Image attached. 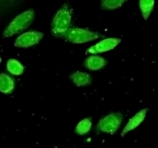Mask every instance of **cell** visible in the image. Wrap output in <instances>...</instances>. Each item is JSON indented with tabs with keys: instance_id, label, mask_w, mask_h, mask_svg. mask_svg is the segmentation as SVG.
Returning a JSON list of instances; mask_svg holds the SVG:
<instances>
[{
	"instance_id": "5bb4252c",
	"label": "cell",
	"mask_w": 158,
	"mask_h": 148,
	"mask_svg": "<svg viewBox=\"0 0 158 148\" xmlns=\"http://www.w3.org/2000/svg\"><path fill=\"white\" fill-rule=\"evenodd\" d=\"M125 1H113V0H103L101 2V8L104 10H112L120 7Z\"/></svg>"
},
{
	"instance_id": "6da1fadb",
	"label": "cell",
	"mask_w": 158,
	"mask_h": 148,
	"mask_svg": "<svg viewBox=\"0 0 158 148\" xmlns=\"http://www.w3.org/2000/svg\"><path fill=\"white\" fill-rule=\"evenodd\" d=\"M72 16V11L69 6L64 4L56 14L52 22V31L54 36L63 37L70 28Z\"/></svg>"
},
{
	"instance_id": "9c48e42d",
	"label": "cell",
	"mask_w": 158,
	"mask_h": 148,
	"mask_svg": "<svg viewBox=\"0 0 158 148\" xmlns=\"http://www.w3.org/2000/svg\"><path fill=\"white\" fill-rule=\"evenodd\" d=\"M70 79L78 87L85 86L91 84L92 77L90 74L85 72L77 71L71 74Z\"/></svg>"
},
{
	"instance_id": "5b68a950",
	"label": "cell",
	"mask_w": 158,
	"mask_h": 148,
	"mask_svg": "<svg viewBox=\"0 0 158 148\" xmlns=\"http://www.w3.org/2000/svg\"><path fill=\"white\" fill-rule=\"evenodd\" d=\"M44 34L37 31H29L23 33L16 40L15 45L17 47L27 48L40 42Z\"/></svg>"
},
{
	"instance_id": "30bf717a",
	"label": "cell",
	"mask_w": 158,
	"mask_h": 148,
	"mask_svg": "<svg viewBox=\"0 0 158 148\" xmlns=\"http://www.w3.org/2000/svg\"><path fill=\"white\" fill-rule=\"evenodd\" d=\"M15 87L14 80L5 74H0V91L5 94L12 93Z\"/></svg>"
},
{
	"instance_id": "4fadbf2b",
	"label": "cell",
	"mask_w": 158,
	"mask_h": 148,
	"mask_svg": "<svg viewBox=\"0 0 158 148\" xmlns=\"http://www.w3.org/2000/svg\"><path fill=\"white\" fill-rule=\"evenodd\" d=\"M7 69L11 74L18 75L21 74L24 71V67L22 64L16 59H11L7 62Z\"/></svg>"
},
{
	"instance_id": "7a4b0ae2",
	"label": "cell",
	"mask_w": 158,
	"mask_h": 148,
	"mask_svg": "<svg viewBox=\"0 0 158 148\" xmlns=\"http://www.w3.org/2000/svg\"><path fill=\"white\" fill-rule=\"evenodd\" d=\"M34 15L33 9H31L17 16L5 30L3 36L10 37L27 29L33 21Z\"/></svg>"
},
{
	"instance_id": "277c9868",
	"label": "cell",
	"mask_w": 158,
	"mask_h": 148,
	"mask_svg": "<svg viewBox=\"0 0 158 148\" xmlns=\"http://www.w3.org/2000/svg\"><path fill=\"white\" fill-rule=\"evenodd\" d=\"M123 120V116L120 112L110 113L100 120L97 125V130L113 134L118 129Z\"/></svg>"
},
{
	"instance_id": "7c38bea8",
	"label": "cell",
	"mask_w": 158,
	"mask_h": 148,
	"mask_svg": "<svg viewBox=\"0 0 158 148\" xmlns=\"http://www.w3.org/2000/svg\"><path fill=\"white\" fill-rule=\"evenodd\" d=\"M92 125V117L84 119L79 123L76 127L75 132L80 135H83L90 131Z\"/></svg>"
},
{
	"instance_id": "8992f818",
	"label": "cell",
	"mask_w": 158,
	"mask_h": 148,
	"mask_svg": "<svg viewBox=\"0 0 158 148\" xmlns=\"http://www.w3.org/2000/svg\"><path fill=\"white\" fill-rule=\"evenodd\" d=\"M121 42V40L120 39L107 38L88 48L86 53L96 54L108 52L115 48Z\"/></svg>"
},
{
	"instance_id": "3957f363",
	"label": "cell",
	"mask_w": 158,
	"mask_h": 148,
	"mask_svg": "<svg viewBox=\"0 0 158 148\" xmlns=\"http://www.w3.org/2000/svg\"><path fill=\"white\" fill-rule=\"evenodd\" d=\"M104 37V35L98 32L80 28H70L63 36L70 42L78 44L85 43Z\"/></svg>"
},
{
	"instance_id": "52a82bcc",
	"label": "cell",
	"mask_w": 158,
	"mask_h": 148,
	"mask_svg": "<svg viewBox=\"0 0 158 148\" xmlns=\"http://www.w3.org/2000/svg\"><path fill=\"white\" fill-rule=\"evenodd\" d=\"M148 108L144 109L136 113L132 118L129 120L127 124L121 133V136L123 137L127 133L137 127L145 118Z\"/></svg>"
},
{
	"instance_id": "8fae6325",
	"label": "cell",
	"mask_w": 158,
	"mask_h": 148,
	"mask_svg": "<svg viewBox=\"0 0 158 148\" xmlns=\"http://www.w3.org/2000/svg\"><path fill=\"white\" fill-rule=\"evenodd\" d=\"M155 2L154 0H140L139 1L140 8L145 20L148 19L154 8Z\"/></svg>"
},
{
	"instance_id": "ba28073f",
	"label": "cell",
	"mask_w": 158,
	"mask_h": 148,
	"mask_svg": "<svg viewBox=\"0 0 158 148\" xmlns=\"http://www.w3.org/2000/svg\"><path fill=\"white\" fill-rule=\"evenodd\" d=\"M108 61L103 57L98 56H91L85 59L84 65L91 70H97L105 67Z\"/></svg>"
}]
</instances>
